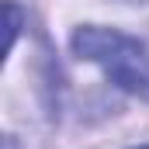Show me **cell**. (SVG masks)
Returning <instances> with one entry per match:
<instances>
[{
	"mask_svg": "<svg viewBox=\"0 0 149 149\" xmlns=\"http://www.w3.org/2000/svg\"><path fill=\"white\" fill-rule=\"evenodd\" d=\"M73 52L80 59L101 66L111 76L114 87L146 97L149 101V49L139 38L125 35L118 28H101V24H83L70 38Z\"/></svg>",
	"mask_w": 149,
	"mask_h": 149,
	"instance_id": "6da1fadb",
	"label": "cell"
},
{
	"mask_svg": "<svg viewBox=\"0 0 149 149\" xmlns=\"http://www.w3.org/2000/svg\"><path fill=\"white\" fill-rule=\"evenodd\" d=\"M3 146H7V149H17V146H14V139H7V142H3Z\"/></svg>",
	"mask_w": 149,
	"mask_h": 149,
	"instance_id": "7a4b0ae2",
	"label": "cell"
},
{
	"mask_svg": "<svg viewBox=\"0 0 149 149\" xmlns=\"http://www.w3.org/2000/svg\"><path fill=\"white\" fill-rule=\"evenodd\" d=\"M135 149H149V146H135Z\"/></svg>",
	"mask_w": 149,
	"mask_h": 149,
	"instance_id": "3957f363",
	"label": "cell"
}]
</instances>
